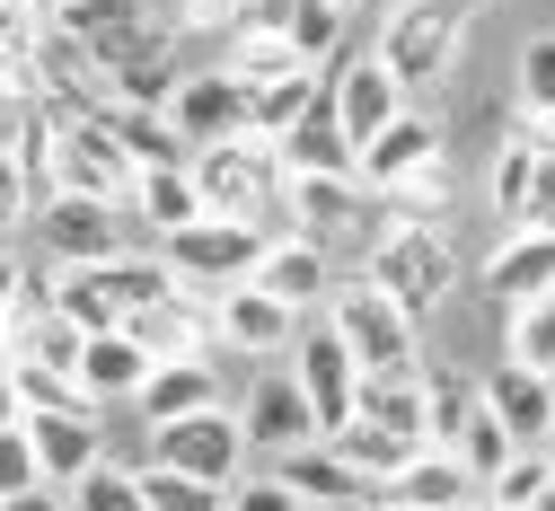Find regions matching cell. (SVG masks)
Wrapping results in <instances>:
<instances>
[{"mask_svg":"<svg viewBox=\"0 0 555 511\" xmlns=\"http://www.w3.org/2000/svg\"><path fill=\"white\" fill-rule=\"evenodd\" d=\"M371 291H388V301L424 327L433 309H450V291H459V247L441 221H379L371 230V265H362Z\"/></svg>","mask_w":555,"mask_h":511,"instance_id":"obj_1","label":"cell"},{"mask_svg":"<svg viewBox=\"0 0 555 511\" xmlns=\"http://www.w3.org/2000/svg\"><path fill=\"white\" fill-rule=\"evenodd\" d=\"M459 44H467V0H388L371 53L397 71V89L414 98V89H433L441 71L459 62Z\"/></svg>","mask_w":555,"mask_h":511,"instance_id":"obj_2","label":"cell"},{"mask_svg":"<svg viewBox=\"0 0 555 511\" xmlns=\"http://www.w3.org/2000/svg\"><path fill=\"white\" fill-rule=\"evenodd\" d=\"M185 168H194L203 212H221V221H256V212L283 203V159H273V141H256V132L212 141V151H194Z\"/></svg>","mask_w":555,"mask_h":511,"instance_id":"obj_3","label":"cell"},{"mask_svg":"<svg viewBox=\"0 0 555 511\" xmlns=\"http://www.w3.org/2000/svg\"><path fill=\"white\" fill-rule=\"evenodd\" d=\"M326 327L344 335V353H353L362 371H424V327H414L388 291H371V282H335Z\"/></svg>","mask_w":555,"mask_h":511,"instance_id":"obj_4","label":"cell"},{"mask_svg":"<svg viewBox=\"0 0 555 511\" xmlns=\"http://www.w3.org/2000/svg\"><path fill=\"white\" fill-rule=\"evenodd\" d=\"M247 423H238V406H203V414H185V423H159L151 432V459L142 468H177V476H194V485H238L247 476Z\"/></svg>","mask_w":555,"mask_h":511,"instance_id":"obj_5","label":"cell"},{"mask_svg":"<svg viewBox=\"0 0 555 511\" xmlns=\"http://www.w3.org/2000/svg\"><path fill=\"white\" fill-rule=\"evenodd\" d=\"M264 256V221H221V212H203V221L168 230L159 239V265L185 282V291H221V282H247Z\"/></svg>","mask_w":555,"mask_h":511,"instance_id":"obj_6","label":"cell"},{"mask_svg":"<svg viewBox=\"0 0 555 511\" xmlns=\"http://www.w3.org/2000/svg\"><path fill=\"white\" fill-rule=\"evenodd\" d=\"M292 380H300V397H309V414H318V442L353 423V397H362V361L344 353V335H335L326 318L292 335Z\"/></svg>","mask_w":555,"mask_h":511,"instance_id":"obj_7","label":"cell"},{"mask_svg":"<svg viewBox=\"0 0 555 511\" xmlns=\"http://www.w3.org/2000/svg\"><path fill=\"white\" fill-rule=\"evenodd\" d=\"M36 239L53 265H106L124 256V203L106 194H44L36 203Z\"/></svg>","mask_w":555,"mask_h":511,"instance_id":"obj_8","label":"cell"},{"mask_svg":"<svg viewBox=\"0 0 555 511\" xmlns=\"http://www.w3.org/2000/svg\"><path fill=\"white\" fill-rule=\"evenodd\" d=\"M326 98H335V124H344V141H353V151H362V141H379V132L414 106L379 53H344V62L326 71Z\"/></svg>","mask_w":555,"mask_h":511,"instance_id":"obj_9","label":"cell"},{"mask_svg":"<svg viewBox=\"0 0 555 511\" xmlns=\"http://www.w3.org/2000/svg\"><path fill=\"white\" fill-rule=\"evenodd\" d=\"M203 406H238V397H230V380H221V353L151 361L142 397H132V423H142V432H159V423H185V414H203Z\"/></svg>","mask_w":555,"mask_h":511,"instance_id":"obj_10","label":"cell"},{"mask_svg":"<svg viewBox=\"0 0 555 511\" xmlns=\"http://www.w3.org/2000/svg\"><path fill=\"white\" fill-rule=\"evenodd\" d=\"M27 450L44 468L53 494H72L89 468H106V414L98 406H62V414H27Z\"/></svg>","mask_w":555,"mask_h":511,"instance_id":"obj_11","label":"cell"},{"mask_svg":"<svg viewBox=\"0 0 555 511\" xmlns=\"http://www.w3.org/2000/svg\"><path fill=\"white\" fill-rule=\"evenodd\" d=\"M256 291H273L292 318H309V309H326L335 301V256H326V239H300V230H283V239H264V256H256V273H247Z\"/></svg>","mask_w":555,"mask_h":511,"instance_id":"obj_12","label":"cell"},{"mask_svg":"<svg viewBox=\"0 0 555 511\" xmlns=\"http://www.w3.org/2000/svg\"><path fill=\"white\" fill-rule=\"evenodd\" d=\"M53 27H62V36H72V44L106 71L115 53H132L142 36H159V27H168V10H159V0H62Z\"/></svg>","mask_w":555,"mask_h":511,"instance_id":"obj_13","label":"cell"},{"mask_svg":"<svg viewBox=\"0 0 555 511\" xmlns=\"http://www.w3.org/2000/svg\"><path fill=\"white\" fill-rule=\"evenodd\" d=\"M159 115H168V132L185 141V151H212V141L247 132V89L230 80V71H185Z\"/></svg>","mask_w":555,"mask_h":511,"instance_id":"obj_14","label":"cell"},{"mask_svg":"<svg viewBox=\"0 0 555 511\" xmlns=\"http://www.w3.org/2000/svg\"><path fill=\"white\" fill-rule=\"evenodd\" d=\"M203 309H212V344L221 353H292V335H300V318L256 282H221Z\"/></svg>","mask_w":555,"mask_h":511,"instance_id":"obj_15","label":"cell"},{"mask_svg":"<svg viewBox=\"0 0 555 511\" xmlns=\"http://www.w3.org/2000/svg\"><path fill=\"white\" fill-rule=\"evenodd\" d=\"M177 80H185V27H177V18H168L159 36H142L132 53L106 62V89H115V106H132V115H159V106L177 98Z\"/></svg>","mask_w":555,"mask_h":511,"instance_id":"obj_16","label":"cell"},{"mask_svg":"<svg viewBox=\"0 0 555 511\" xmlns=\"http://www.w3.org/2000/svg\"><path fill=\"white\" fill-rule=\"evenodd\" d=\"M555 186V141H546V124H520V132H503V151H494V168H485V194H494V212L520 230L529 212H538V194Z\"/></svg>","mask_w":555,"mask_h":511,"instance_id":"obj_17","label":"cell"},{"mask_svg":"<svg viewBox=\"0 0 555 511\" xmlns=\"http://www.w3.org/2000/svg\"><path fill=\"white\" fill-rule=\"evenodd\" d=\"M238 423H247V450H256V459H283V450L318 442V414H309V397H300L292 371H264V380L238 397Z\"/></svg>","mask_w":555,"mask_h":511,"instance_id":"obj_18","label":"cell"},{"mask_svg":"<svg viewBox=\"0 0 555 511\" xmlns=\"http://www.w3.org/2000/svg\"><path fill=\"white\" fill-rule=\"evenodd\" d=\"M476 406L494 414L520 450H546V432H555V380L520 371V361H494V371L476 380Z\"/></svg>","mask_w":555,"mask_h":511,"instance_id":"obj_19","label":"cell"},{"mask_svg":"<svg viewBox=\"0 0 555 511\" xmlns=\"http://www.w3.org/2000/svg\"><path fill=\"white\" fill-rule=\"evenodd\" d=\"M273 159H283V177H353V141H344V124H335V98L318 89L283 132H273Z\"/></svg>","mask_w":555,"mask_h":511,"instance_id":"obj_20","label":"cell"},{"mask_svg":"<svg viewBox=\"0 0 555 511\" xmlns=\"http://www.w3.org/2000/svg\"><path fill=\"white\" fill-rule=\"evenodd\" d=\"M124 335L142 344L151 361H185V353H221L212 344V309H203V291H168V301H151V309H132L124 318Z\"/></svg>","mask_w":555,"mask_h":511,"instance_id":"obj_21","label":"cell"},{"mask_svg":"<svg viewBox=\"0 0 555 511\" xmlns=\"http://www.w3.org/2000/svg\"><path fill=\"white\" fill-rule=\"evenodd\" d=\"M283 212L300 221V239H335V230H362L379 194L362 177H283Z\"/></svg>","mask_w":555,"mask_h":511,"instance_id":"obj_22","label":"cell"},{"mask_svg":"<svg viewBox=\"0 0 555 511\" xmlns=\"http://www.w3.org/2000/svg\"><path fill=\"white\" fill-rule=\"evenodd\" d=\"M353 423H379L397 450H433V414H424V371H362Z\"/></svg>","mask_w":555,"mask_h":511,"instance_id":"obj_23","label":"cell"},{"mask_svg":"<svg viewBox=\"0 0 555 511\" xmlns=\"http://www.w3.org/2000/svg\"><path fill=\"white\" fill-rule=\"evenodd\" d=\"M72 380H80V397H89L98 414H106V406H132V397H142V380H151V353L132 344L124 327H106V335L80 344V371H72Z\"/></svg>","mask_w":555,"mask_h":511,"instance_id":"obj_24","label":"cell"},{"mask_svg":"<svg viewBox=\"0 0 555 511\" xmlns=\"http://www.w3.org/2000/svg\"><path fill=\"white\" fill-rule=\"evenodd\" d=\"M485 291H494L503 309L546 301V291H555V239L546 230H503L494 256H485Z\"/></svg>","mask_w":555,"mask_h":511,"instance_id":"obj_25","label":"cell"},{"mask_svg":"<svg viewBox=\"0 0 555 511\" xmlns=\"http://www.w3.org/2000/svg\"><path fill=\"white\" fill-rule=\"evenodd\" d=\"M388 502H397V511H467V502H485V494H476V476H467L450 450H414V459L388 476ZM388 502H379V511H388Z\"/></svg>","mask_w":555,"mask_h":511,"instance_id":"obj_26","label":"cell"},{"mask_svg":"<svg viewBox=\"0 0 555 511\" xmlns=\"http://www.w3.org/2000/svg\"><path fill=\"white\" fill-rule=\"evenodd\" d=\"M273 476H283L300 502H388L371 476H353V468L335 459V442H300V450H283V459H273Z\"/></svg>","mask_w":555,"mask_h":511,"instance_id":"obj_27","label":"cell"},{"mask_svg":"<svg viewBox=\"0 0 555 511\" xmlns=\"http://www.w3.org/2000/svg\"><path fill=\"white\" fill-rule=\"evenodd\" d=\"M44 309H53V318H72L80 335L124 327V301H115V273H106V265H53V282H44Z\"/></svg>","mask_w":555,"mask_h":511,"instance_id":"obj_28","label":"cell"},{"mask_svg":"<svg viewBox=\"0 0 555 511\" xmlns=\"http://www.w3.org/2000/svg\"><path fill=\"white\" fill-rule=\"evenodd\" d=\"M124 212H142V221L168 239V230H185V221H203V194H194V168H132V186H124Z\"/></svg>","mask_w":555,"mask_h":511,"instance_id":"obj_29","label":"cell"},{"mask_svg":"<svg viewBox=\"0 0 555 511\" xmlns=\"http://www.w3.org/2000/svg\"><path fill=\"white\" fill-rule=\"evenodd\" d=\"M441 450H450V459H459V468L476 476V494H485V485H494V476H503V468L520 459V442H512V432H503L494 414H485V406H476V414H467V423L450 432V442H441Z\"/></svg>","mask_w":555,"mask_h":511,"instance_id":"obj_30","label":"cell"},{"mask_svg":"<svg viewBox=\"0 0 555 511\" xmlns=\"http://www.w3.org/2000/svg\"><path fill=\"white\" fill-rule=\"evenodd\" d=\"M106 132H115V151H124L132 168H185V159H194L185 141L168 132V115H132V106H115Z\"/></svg>","mask_w":555,"mask_h":511,"instance_id":"obj_31","label":"cell"},{"mask_svg":"<svg viewBox=\"0 0 555 511\" xmlns=\"http://www.w3.org/2000/svg\"><path fill=\"white\" fill-rule=\"evenodd\" d=\"M344 27H353V18H344L335 0H300V10H292V27H283V44H292V62L335 71V62H344Z\"/></svg>","mask_w":555,"mask_h":511,"instance_id":"obj_32","label":"cell"},{"mask_svg":"<svg viewBox=\"0 0 555 511\" xmlns=\"http://www.w3.org/2000/svg\"><path fill=\"white\" fill-rule=\"evenodd\" d=\"M503 361H520V371L555 380V291H546V301H520V309H512V327H503Z\"/></svg>","mask_w":555,"mask_h":511,"instance_id":"obj_33","label":"cell"},{"mask_svg":"<svg viewBox=\"0 0 555 511\" xmlns=\"http://www.w3.org/2000/svg\"><path fill=\"white\" fill-rule=\"evenodd\" d=\"M318 89H326V71H283V80L247 89V132H256V141H273V132H283V124H292Z\"/></svg>","mask_w":555,"mask_h":511,"instance_id":"obj_34","label":"cell"},{"mask_svg":"<svg viewBox=\"0 0 555 511\" xmlns=\"http://www.w3.org/2000/svg\"><path fill=\"white\" fill-rule=\"evenodd\" d=\"M485 502H494V511H555V459L546 450H520L494 485H485Z\"/></svg>","mask_w":555,"mask_h":511,"instance_id":"obj_35","label":"cell"},{"mask_svg":"<svg viewBox=\"0 0 555 511\" xmlns=\"http://www.w3.org/2000/svg\"><path fill=\"white\" fill-rule=\"evenodd\" d=\"M62 502H72V511H151V502H142V468H115V459L89 468Z\"/></svg>","mask_w":555,"mask_h":511,"instance_id":"obj_36","label":"cell"},{"mask_svg":"<svg viewBox=\"0 0 555 511\" xmlns=\"http://www.w3.org/2000/svg\"><path fill=\"white\" fill-rule=\"evenodd\" d=\"M424 414H433V450L476 414V380L467 371H424Z\"/></svg>","mask_w":555,"mask_h":511,"instance_id":"obj_37","label":"cell"},{"mask_svg":"<svg viewBox=\"0 0 555 511\" xmlns=\"http://www.w3.org/2000/svg\"><path fill=\"white\" fill-rule=\"evenodd\" d=\"M142 502H151V511H230L221 485H194V476H177V468H142Z\"/></svg>","mask_w":555,"mask_h":511,"instance_id":"obj_38","label":"cell"},{"mask_svg":"<svg viewBox=\"0 0 555 511\" xmlns=\"http://www.w3.org/2000/svg\"><path fill=\"white\" fill-rule=\"evenodd\" d=\"M520 106H529V124L555 115V36H529L520 44Z\"/></svg>","mask_w":555,"mask_h":511,"instance_id":"obj_39","label":"cell"},{"mask_svg":"<svg viewBox=\"0 0 555 511\" xmlns=\"http://www.w3.org/2000/svg\"><path fill=\"white\" fill-rule=\"evenodd\" d=\"M292 10H300V0H230V36H283L292 27Z\"/></svg>","mask_w":555,"mask_h":511,"instance_id":"obj_40","label":"cell"},{"mask_svg":"<svg viewBox=\"0 0 555 511\" xmlns=\"http://www.w3.org/2000/svg\"><path fill=\"white\" fill-rule=\"evenodd\" d=\"M230 511H300V494L264 468V476H238V485H230Z\"/></svg>","mask_w":555,"mask_h":511,"instance_id":"obj_41","label":"cell"},{"mask_svg":"<svg viewBox=\"0 0 555 511\" xmlns=\"http://www.w3.org/2000/svg\"><path fill=\"white\" fill-rule=\"evenodd\" d=\"M27 485H44V468H36L27 423H18V432H0V494H27Z\"/></svg>","mask_w":555,"mask_h":511,"instance_id":"obj_42","label":"cell"},{"mask_svg":"<svg viewBox=\"0 0 555 511\" xmlns=\"http://www.w3.org/2000/svg\"><path fill=\"white\" fill-rule=\"evenodd\" d=\"M18 221H36V194H27V177H18V151H0V239H10Z\"/></svg>","mask_w":555,"mask_h":511,"instance_id":"obj_43","label":"cell"},{"mask_svg":"<svg viewBox=\"0 0 555 511\" xmlns=\"http://www.w3.org/2000/svg\"><path fill=\"white\" fill-rule=\"evenodd\" d=\"M0 309H10V318H18V309H44V291H27V265H18L10 239H0Z\"/></svg>","mask_w":555,"mask_h":511,"instance_id":"obj_44","label":"cell"},{"mask_svg":"<svg viewBox=\"0 0 555 511\" xmlns=\"http://www.w3.org/2000/svg\"><path fill=\"white\" fill-rule=\"evenodd\" d=\"M0 511H72L53 485H27V494H0Z\"/></svg>","mask_w":555,"mask_h":511,"instance_id":"obj_45","label":"cell"},{"mask_svg":"<svg viewBox=\"0 0 555 511\" xmlns=\"http://www.w3.org/2000/svg\"><path fill=\"white\" fill-rule=\"evenodd\" d=\"M168 10H177V18H185V27H212V18H221V10H230V0H168Z\"/></svg>","mask_w":555,"mask_h":511,"instance_id":"obj_46","label":"cell"},{"mask_svg":"<svg viewBox=\"0 0 555 511\" xmlns=\"http://www.w3.org/2000/svg\"><path fill=\"white\" fill-rule=\"evenodd\" d=\"M27 423V406H18V388H10V361H0V432H18Z\"/></svg>","mask_w":555,"mask_h":511,"instance_id":"obj_47","label":"cell"},{"mask_svg":"<svg viewBox=\"0 0 555 511\" xmlns=\"http://www.w3.org/2000/svg\"><path fill=\"white\" fill-rule=\"evenodd\" d=\"M520 230H546V239H555V186L538 194V212H529V221H520Z\"/></svg>","mask_w":555,"mask_h":511,"instance_id":"obj_48","label":"cell"},{"mask_svg":"<svg viewBox=\"0 0 555 511\" xmlns=\"http://www.w3.org/2000/svg\"><path fill=\"white\" fill-rule=\"evenodd\" d=\"M300 511H379V502H300Z\"/></svg>","mask_w":555,"mask_h":511,"instance_id":"obj_49","label":"cell"},{"mask_svg":"<svg viewBox=\"0 0 555 511\" xmlns=\"http://www.w3.org/2000/svg\"><path fill=\"white\" fill-rule=\"evenodd\" d=\"M0 361H10V309H0Z\"/></svg>","mask_w":555,"mask_h":511,"instance_id":"obj_50","label":"cell"},{"mask_svg":"<svg viewBox=\"0 0 555 511\" xmlns=\"http://www.w3.org/2000/svg\"><path fill=\"white\" fill-rule=\"evenodd\" d=\"M335 10H344V18H353V10H362V0H335Z\"/></svg>","mask_w":555,"mask_h":511,"instance_id":"obj_51","label":"cell"},{"mask_svg":"<svg viewBox=\"0 0 555 511\" xmlns=\"http://www.w3.org/2000/svg\"><path fill=\"white\" fill-rule=\"evenodd\" d=\"M546 459H555V432H546Z\"/></svg>","mask_w":555,"mask_h":511,"instance_id":"obj_52","label":"cell"},{"mask_svg":"<svg viewBox=\"0 0 555 511\" xmlns=\"http://www.w3.org/2000/svg\"><path fill=\"white\" fill-rule=\"evenodd\" d=\"M546 141H555V115H546Z\"/></svg>","mask_w":555,"mask_h":511,"instance_id":"obj_53","label":"cell"},{"mask_svg":"<svg viewBox=\"0 0 555 511\" xmlns=\"http://www.w3.org/2000/svg\"><path fill=\"white\" fill-rule=\"evenodd\" d=\"M53 10H62V0H53Z\"/></svg>","mask_w":555,"mask_h":511,"instance_id":"obj_54","label":"cell"},{"mask_svg":"<svg viewBox=\"0 0 555 511\" xmlns=\"http://www.w3.org/2000/svg\"><path fill=\"white\" fill-rule=\"evenodd\" d=\"M379 10H388V0H379Z\"/></svg>","mask_w":555,"mask_h":511,"instance_id":"obj_55","label":"cell"},{"mask_svg":"<svg viewBox=\"0 0 555 511\" xmlns=\"http://www.w3.org/2000/svg\"><path fill=\"white\" fill-rule=\"evenodd\" d=\"M388 511H397V502H388Z\"/></svg>","mask_w":555,"mask_h":511,"instance_id":"obj_56","label":"cell"}]
</instances>
